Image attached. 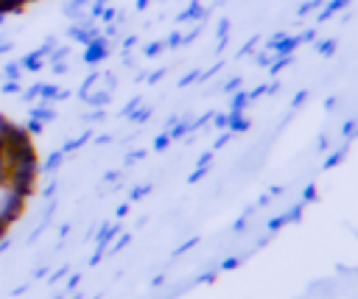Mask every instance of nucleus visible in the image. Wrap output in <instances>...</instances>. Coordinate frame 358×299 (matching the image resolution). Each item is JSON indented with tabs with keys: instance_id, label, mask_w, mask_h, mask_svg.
I'll return each mask as SVG.
<instances>
[{
	"instance_id": "1",
	"label": "nucleus",
	"mask_w": 358,
	"mask_h": 299,
	"mask_svg": "<svg viewBox=\"0 0 358 299\" xmlns=\"http://www.w3.org/2000/svg\"><path fill=\"white\" fill-rule=\"evenodd\" d=\"M25 207H28V198L20 196L8 179L0 176V221L11 229V224H17L25 215Z\"/></svg>"
},
{
	"instance_id": "2",
	"label": "nucleus",
	"mask_w": 358,
	"mask_h": 299,
	"mask_svg": "<svg viewBox=\"0 0 358 299\" xmlns=\"http://www.w3.org/2000/svg\"><path fill=\"white\" fill-rule=\"evenodd\" d=\"M42 64H45V56H42L39 50H31V53H25V56L20 59L22 73H36V70H42Z\"/></svg>"
},
{
	"instance_id": "3",
	"label": "nucleus",
	"mask_w": 358,
	"mask_h": 299,
	"mask_svg": "<svg viewBox=\"0 0 358 299\" xmlns=\"http://www.w3.org/2000/svg\"><path fill=\"white\" fill-rule=\"evenodd\" d=\"M28 117H31V120H39V123H48V120H53V117H56V112L50 109V103L39 101V103H34V106H31Z\"/></svg>"
},
{
	"instance_id": "4",
	"label": "nucleus",
	"mask_w": 358,
	"mask_h": 299,
	"mask_svg": "<svg viewBox=\"0 0 358 299\" xmlns=\"http://www.w3.org/2000/svg\"><path fill=\"white\" fill-rule=\"evenodd\" d=\"M0 75H3V78H11V81H22V67H20V59L3 61V64H0Z\"/></svg>"
},
{
	"instance_id": "5",
	"label": "nucleus",
	"mask_w": 358,
	"mask_h": 299,
	"mask_svg": "<svg viewBox=\"0 0 358 299\" xmlns=\"http://www.w3.org/2000/svg\"><path fill=\"white\" fill-rule=\"evenodd\" d=\"M28 3H34V0H0V11H3V14H11V11H22Z\"/></svg>"
},
{
	"instance_id": "6",
	"label": "nucleus",
	"mask_w": 358,
	"mask_h": 299,
	"mask_svg": "<svg viewBox=\"0 0 358 299\" xmlns=\"http://www.w3.org/2000/svg\"><path fill=\"white\" fill-rule=\"evenodd\" d=\"M0 92H3V95H20V92H22V81L3 78V81H0Z\"/></svg>"
},
{
	"instance_id": "7",
	"label": "nucleus",
	"mask_w": 358,
	"mask_h": 299,
	"mask_svg": "<svg viewBox=\"0 0 358 299\" xmlns=\"http://www.w3.org/2000/svg\"><path fill=\"white\" fill-rule=\"evenodd\" d=\"M59 162H62V154H50V156H48V159H45V162H42V165H39V168H42V170H48V173H50V170H53V168H59Z\"/></svg>"
}]
</instances>
